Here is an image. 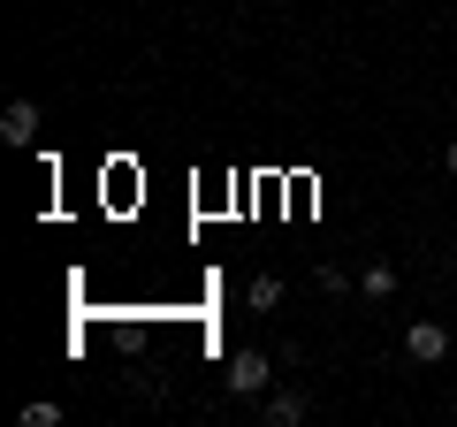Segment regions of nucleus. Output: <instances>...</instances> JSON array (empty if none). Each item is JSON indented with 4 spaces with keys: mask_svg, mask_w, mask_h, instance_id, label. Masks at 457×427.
<instances>
[{
    "mask_svg": "<svg viewBox=\"0 0 457 427\" xmlns=\"http://www.w3.org/2000/svg\"><path fill=\"white\" fill-rule=\"evenodd\" d=\"M23 427H62V405H46V397H38V405H23Z\"/></svg>",
    "mask_w": 457,
    "mask_h": 427,
    "instance_id": "nucleus-7",
    "label": "nucleus"
},
{
    "mask_svg": "<svg viewBox=\"0 0 457 427\" xmlns=\"http://www.w3.org/2000/svg\"><path fill=\"white\" fill-rule=\"evenodd\" d=\"M359 290H366V297H389V290H396V267H389V260H374V267L359 275Z\"/></svg>",
    "mask_w": 457,
    "mask_h": 427,
    "instance_id": "nucleus-6",
    "label": "nucleus"
},
{
    "mask_svg": "<svg viewBox=\"0 0 457 427\" xmlns=\"http://www.w3.org/2000/svg\"><path fill=\"white\" fill-rule=\"evenodd\" d=\"M260 420H267V427H297V420H305V397H297V389H275Z\"/></svg>",
    "mask_w": 457,
    "mask_h": 427,
    "instance_id": "nucleus-4",
    "label": "nucleus"
},
{
    "mask_svg": "<svg viewBox=\"0 0 457 427\" xmlns=\"http://www.w3.org/2000/svg\"><path fill=\"white\" fill-rule=\"evenodd\" d=\"M267 381H275V374H267L260 351H237V359H228V397H260Z\"/></svg>",
    "mask_w": 457,
    "mask_h": 427,
    "instance_id": "nucleus-2",
    "label": "nucleus"
},
{
    "mask_svg": "<svg viewBox=\"0 0 457 427\" xmlns=\"http://www.w3.org/2000/svg\"><path fill=\"white\" fill-rule=\"evenodd\" d=\"M442 168H450V176H457V138H450V153H442Z\"/></svg>",
    "mask_w": 457,
    "mask_h": 427,
    "instance_id": "nucleus-8",
    "label": "nucleus"
},
{
    "mask_svg": "<svg viewBox=\"0 0 457 427\" xmlns=\"http://www.w3.org/2000/svg\"><path fill=\"white\" fill-rule=\"evenodd\" d=\"M245 306H252V313H275V306H282V282H275V275H252V282H245Z\"/></svg>",
    "mask_w": 457,
    "mask_h": 427,
    "instance_id": "nucleus-5",
    "label": "nucleus"
},
{
    "mask_svg": "<svg viewBox=\"0 0 457 427\" xmlns=\"http://www.w3.org/2000/svg\"><path fill=\"white\" fill-rule=\"evenodd\" d=\"M442 351H450V329H442V321H411V329H404V359L435 366Z\"/></svg>",
    "mask_w": 457,
    "mask_h": 427,
    "instance_id": "nucleus-1",
    "label": "nucleus"
},
{
    "mask_svg": "<svg viewBox=\"0 0 457 427\" xmlns=\"http://www.w3.org/2000/svg\"><path fill=\"white\" fill-rule=\"evenodd\" d=\"M0 138H8V146H38V107H31V99H8V115H0Z\"/></svg>",
    "mask_w": 457,
    "mask_h": 427,
    "instance_id": "nucleus-3",
    "label": "nucleus"
}]
</instances>
